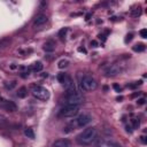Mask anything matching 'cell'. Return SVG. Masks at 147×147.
<instances>
[{"mask_svg": "<svg viewBox=\"0 0 147 147\" xmlns=\"http://www.w3.org/2000/svg\"><path fill=\"white\" fill-rule=\"evenodd\" d=\"M96 134H98V132H96V129L95 127H93V126L86 127L85 130H83L78 134L77 141H78V144H80L83 146H87V145L92 144V141L96 138Z\"/></svg>", "mask_w": 147, "mask_h": 147, "instance_id": "1", "label": "cell"}, {"mask_svg": "<svg viewBox=\"0 0 147 147\" xmlns=\"http://www.w3.org/2000/svg\"><path fill=\"white\" fill-rule=\"evenodd\" d=\"M132 33H130V34H127L126 36V38H125V42H127V41H131V39H132Z\"/></svg>", "mask_w": 147, "mask_h": 147, "instance_id": "25", "label": "cell"}, {"mask_svg": "<svg viewBox=\"0 0 147 147\" xmlns=\"http://www.w3.org/2000/svg\"><path fill=\"white\" fill-rule=\"evenodd\" d=\"M140 138H141V141H142L144 144H146V137H145V136H141Z\"/></svg>", "mask_w": 147, "mask_h": 147, "instance_id": "28", "label": "cell"}, {"mask_svg": "<svg viewBox=\"0 0 147 147\" xmlns=\"http://www.w3.org/2000/svg\"><path fill=\"white\" fill-rule=\"evenodd\" d=\"M68 64H69L68 60H61V61H60V62L57 63V67H59L60 69H63V68L68 67Z\"/></svg>", "mask_w": 147, "mask_h": 147, "instance_id": "18", "label": "cell"}, {"mask_svg": "<svg viewBox=\"0 0 147 147\" xmlns=\"http://www.w3.org/2000/svg\"><path fill=\"white\" fill-rule=\"evenodd\" d=\"M133 51L134 52H142V51H145V45L144 44H137L133 46Z\"/></svg>", "mask_w": 147, "mask_h": 147, "instance_id": "16", "label": "cell"}, {"mask_svg": "<svg viewBox=\"0 0 147 147\" xmlns=\"http://www.w3.org/2000/svg\"><path fill=\"white\" fill-rule=\"evenodd\" d=\"M32 71H34V72H38V71H40L41 69H42V63L41 62H36V63H33L32 64V67L30 68Z\"/></svg>", "mask_w": 147, "mask_h": 147, "instance_id": "13", "label": "cell"}, {"mask_svg": "<svg viewBox=\"0 0 147 147\" xmlns=\"http://www.w3.org/2000/svg\"><path fill=\"white\" fill-rule=\"evenodd\" d=\"M46 22H47V16L44 15V14H41V15H38V16L36 17V20H34V22H33V25H42V24H45Z\"/></svg>", "mask_w": 147, "mask_h": 147, "instance_id": "11", "label": "cell"}, {"mask_svg": "<svg viewBox=\"0 0 147 147\" xmlns=\"http://www.w3.org/2000/svg\"><path fill=\"white\" fill-rule=\"evenodd\" d=\"M140 14H141V8L140 7H138L136 9H132V11H131L132 17H138V16H140Z\"/></svg>", "mask_w": 147, "mask_h": 147, "instance_id": "15", "label": "cell"}, {"mask_svg": "<svg viewBox=\"0 0 147 147\" xmlns=\"http://www.w3.org/2000/svg\"><path fill=\"white\" fill-rule=\"evenodd\" d=\"M79 110V106H69L67 105L62 110H61V115L64 117H74L75 115L78 114Z\"/></svg>", "mask_w": 147, "mask_h": 147, "instance_id": "5", "label": "cell"}, {"mask_svg": "<svg viewBox=\"0 0 147 147\" xmlns=\"http://www.w3.org/2000/svg\"><path fill=\"white\" fill-rule=\"evenodd\" d=\"M91 45H92L93 47H96V46H98V42H96L95 40H93V41H91Z\"/></svg>", "mask_w": 147, "mask_h": 147, "instance_id": "27", "label": "cell"}, {"mask_svg": "<svg viewBox=\"0 0 147 147\" xmlns=\"http://www.w3.org/2000/svg\"><path fill=\"white\" fill-rule=\"evenodd\" d=\"M65 32H67V29H65V28H64V29H62V30H61V31H60V32H59V36H60V37H61V38H62V37H63V36H64V34H65Z\"/></svg>", "mask_w": 147, "mask_h": 147, "instance_id": "24", "label": "cell"}, {"mask_svg": "<svg viewBox=\"0 0 147 147\" xmlns=\"http://www.w3.org/2000/svg\"><path fill=\"white\" fill-rule=\"evenodd\" d=\"M5 86H6L7 88H13V87H15V86H16V82H10V84L6 83V84H5Z\"/></svg>", "mask_w": 147, "mask_h": 147, "instance_id": "22", "label": "cell"}, {"mask_svg": "<svg viewBox=\"0 0 147 147\" xmlns=\"http://www.w3.org/2000/svg\"><path fill=\"white\" fill-rule=\"evenodd\" d=\"M145 101H146V100H145V98H141V99H139V100L137 101V103H138V105H144V103H145Z\"/></svg>", "mask_w": 147, "mask_h": 147, "instance_id": "26", "label": "cell"}, {"mask_svg": "<svg viewBox=\"0 0 147 147\" xmlns=\"http://www.w3.org/2000/svg\"><path fill=\"white\" fill-rule=\"evenodd\" d=\"M82 87L85 90V91H94L96 87H98V83L96 80L91 77V76H85L83 79H82V83H80Z\"/></svg>", "mask_w": 147, "mask_h": 147, "instance_id": "4", "label": "cell"}, {"mask_svg": "<svg viewBox=\"0 0 147 147\" xmlns=\"http://www.w3.org/2000/svg\"><path fill=\"white\" fill-rule=\"evenodd\" d=\"M119 72H121L119 65H118V64H113V65L106 71V76H108V77H110V76H116V75H118Z\"/></svg>", "mask_w": 147, "mask_h": 147, "instance_id": "7", "label": "cell"}, {"mask_svg": "<svg viewBox=\"0 0 147 147\" xmlns=\"http://www.w3.org/2000/svg\"><path fill=\"white\" fill-rule=\"evenodd\" d=\"M31 93L38 100L46 101V100L49 99V92H48V90L46 87H44V86H40V85H33L31 87Z\"/></svg>", "mask_w": 147, "mask_h": 147, "instance_id": "2", "label": "cell"}, {"mask_svg": "<svg viewBox=\"0 0 147 147\" xmlns=\"http://www.w3.org/2000/svg\"><path fill=\"white\" fill-rule=\"evenodd\" d=\"M84 102V96L79 92H71L67 95V105L69 106H79Z\"/></svg>", "mask_w": 147, "mask_h": 147, "instance_id": "3", "label": "cell"}, {"mask_svg": "<svg viewBox=\"0 0 147 147\" xmlns=\"http://www.w3.org/2000/svg\"><path fill=\"white\" fill-rule=\"evenodd\" d=\"M139 33H140L141 38H147V30H146V29H141Z\"/></svg>", "mask_w": 147, "mask_h": 147, "instance_id": "21", "label": "cell"}, {"mask_svg": "<svg viewBox=\"0 0 147 147\" xmlns=\"http://www.w3.org/2000/svg\"><path fill=\"white\" fill-rule=\"evenodd\" d=\"M70 141L68 139H57L53 142V147H69Z\"/></svg>", "mask_w": 147, "mask_h": 147, "instance_id": "9", "label": "cell"}, {"mask_svg": "<svg viewBox=\"0 0 147 147\" xmlns=\"http://www.w3.org/2000/svg\"><path fill=\"white\" fill-rule=\"evenodd\" d=\"M78 51H79V52H83V53H86V49H85V48H82V47H79Z\"/></svg>", "mask_w": 147, "mask_h": 147, "instance_id": "29", "label": "cell"}, {"mask_svg": "<svg viewBox=\"0 0 147 147\" xmlns=\"http://www.w3.org/2000/svg\"><path fill=\"white\" fill-rule=\"evenodd\" d=\"M65 78H67V75H65V74H62V72H61V74L57 75V80H59L60 83H62V84H63V82H64Z\"/></svg>", "mask_w": 147, "mask_h": 147, "instance_id": "19", "label": "cell"}, {"mask_svg": "<svg viewBox=\"0 0 147 147\" xmlns=\"http://www.w3.org/2000/svg\"><path fill=\"white\" fill-rule=\"evenodd\" d=\"M1 107L3 109L8 110V111H15L16 110V105L14 102H11V101H3L2 105H1Z\"/></svg>", "mask_w": 147, "mask_h": 147, "instance_id": "10", "label": "cell"}, {"mask_svg": "<svg viewBox=\"0 0 147 147\" xmlns=\"http://www.w3.org/2000/svg\"><path fill=\"white\" fill-rule=\"evenodd\" d=\"M113 87H114V90H115L116 92H121V90H122V87H121L118 84H114Z\"/></svg>", "mask_w": 147, "mask_h": 147, "instance_id": "23", "label": "cell"}, {"mask_svg": "<svg viewBox=\"0 0 147 147\" xmlns=\"http://www.w3.org/2000/svg\"><path fill=\"white\" fill-rule=\"evenodd\" d=\"M91 116L90 115H87V114H83V115H79L77 118H76V124H77V126H80V127H83V126H85V125H87L90 122H91Z\"/></svg>", "mask_w": 147, "mask_h": 147, "instance_id": "6", "label": "cell"}, {"mask_svg": "<svg viewBox=\"0 0 147 147\" xmlns=\"http://www.w3.org/2000/svg\"><path fill=\"white\" fill-rule=\"evenodd\" d=\"M131 122H132V125H133V127H134V129H138V127H139V125H140L139 119H137V118H132V119H131Z\"/></svg>", "mask_w": 147, "mask_h": 147, "instance_id": "20", "label": "cell"}, {"mask_svg": "<svg viewBox=\"0 0 147 147\" xmlns=\"http://www.w3.org/2000/svg\"><path fill=\"white\" fill-rule=\"evenodd\" d=\"M44 49H45L46 52H53V51L55 49V45H54V42H52V41L46 42V44L44 45Z\"/></svg>", "mask_w": 147, "mask_h": 147, "instance_id": "12", "label": "cell"}, {"mask_svg": "<svg viewBox=\"0 0 147 147\" xmlns=\"http://www.w3.org/2000/svg\"><path fill=\"white\" fill-rule=\"evenodd\" d=\"M24 134H25L28 138H30V139H33V138H34V133H33L32 129H25Z\"/></svg>", "mask_w": 147, "mask_h": 147, "instance_id": "17", "label": "cell"}, {"mask_svg": "<svg viewBox=\"0 0 147 147\" xmlns=\"http://www.w3.org/2000/svg\"><path fill=\"white\" fill-rule=\"evenodd\" d=\"M99 147H122V146L113 140H102L99 142Z\"/></svg>", "mask_w": 147, "mask_h": 147, "instance_id": "8", "label": "cell"}, {"mask_svg": "<svg viewBox=\"0 0 147 147\" xmlns=\"http://www.w3.org/2000/svg\"><path fill=\"white\" fill-rule=\"evenodd\" d=\"M26 94H28V90H26V87H21L20 90H18V92H17V96L18 98H25L26 96Z\"/></svg>", "mask_w": 147, "mask_h": 147, "instance_id": "14", "label": "cell"}]
</instances>
